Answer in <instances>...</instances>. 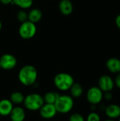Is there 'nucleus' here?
I'll return each instance as SVG.
<instances>
[{"mask_svg": "<svg viewBox=\"0 0 120 121\" xmlns=\"http://www.w3.org/2000/svg\"><path fill=\"white\" fill-rule=\"evenodd\" d=\"M20 83L25 86H32L35 84L37 79V71L36 68L30 65H25L21 68L18 74Z\"/></svg>", "mask_w": 120, "mask_h": 121, "instance_id": "obj_1", "label": "nucleus"}, {"mask_svg": "<svg viewBox=\"0 0 120 121\" xmlns=\"http://www.w3.org/2000/svg\"><path fill=\"white\" fill-rule=\"evenodd\" d=\"M60 94L56 91H48L43 96V99L45 104H54L57 98Z\"/></svg>", "mask_w": 120, "mask_h": 121, "instance_id": "obj_18", "label": "nucleus"}, {"mask_svg": "<svg viewBox=\"0 0 120 121\" xmlns=\"http://www.w3.org/2000/svg\"><path fill=\"white\" fill-rule=\"evenodd\" d=\"M115 121V120H112V119H108V120H105V121Z\"/></svg>", "mask_w": 120, "mask_h": 121, "instance_id": "obj_29", "label": "nucleus"}, {"mask_svg": "<svg viewBox=\"0 0 120 121\" xmlns=\"http://www.w3.org/2000/svg\"><path fill=\"white\" fill-rule=\"evenodd\" d=\"M23 104L27 110L36 111L40 110L45 102L42 96L37 93H32L25 96Z\"/></svg>", "mask_w": 120, "mask_h": 121, "instance_id": "obj_4", "label": "nucleus"}, {"mask_svg": "<svg viewBox=\"0 0 120 121\" xmlns=\"http://www.w3.org/2000/svg\"><path fill=\"white\" fill-rule=\"evenodd\" d=\"M113 98V95L112 94V91H107L103 93V99H105L106 101H111Z\"/></svg>", "mask_w": 120, "mask_h": 121, "instance_id": "obj_23", "label": "nucleus"}, {"mask_svg": "<svg viewBox=\"0 0 120 121\" xmlns=\"http://www.w3.org/2000/svg\"><path fill=\"white\" fill-rule=\"evenodd\" d=\"M104 111L106 116L109 119L115 120L120 117V106L117 104H110L105 108Z\"/></svg>", "mask_w": 120, "mask_h": 121, "instance_id": "obj_10", "label": "nucleus"}, {"mask_svg": "<svg viewBox=\"0 0 120 121\" xmlns=\"http://www.w3.org/2000/svg\"><path fill=\"white\" fill-rule=\"evenodd\" d=\"M16 18L19 22L23 23L28 21V13L24 9H21L16 13Z\"/></svg>", "mask_w": 120, "mask_h": 121, "instance_id": "obj_20", "label": "nucleus"}, {"mask_svg": "<svg viewBox=\"0 0 120 121\" xmlns=\"http://www.w3.org/2000/svg\"><path fill=\"white\" fill-rule=\"evenodd\" d=\"M108 70L112 74L120 73V60L117 57H111L106 62Z\"/></svg>", "mask_w": 120, "mask_h": 121, "instance_id": "obj_12", "label": "nucleus"}, {"mask_svg": "<svg viewBox=\"0 0 120 121\" xmlns=\"http://www.w3.org/2000/svg\"><path fill=\"white\" fill-rule=\"evenodd\" d=\"M98 86L103 91V93L107 91H112L115 87L114 79L109 75H102L98 79Z\"/></svg>", "mask_w": 120, "mask_h": 121, "instance_id": "obj_8", "label": "nucleus"}, {"mask_svg": "<svg viewBox=\"0 0 120 121\" xmlns=\"http://www.w3.org/2000/svg\"><path fill=\"white\" fill-rule=\"evenodd\" d=\"M114 82H115V86H117L119 89H120V73L117 74L114 79Z\"/></svg>", "mask_w": 120, "mask_h": 121, "instance_id": "obj_24", "label": "nucleus"}, {"mask_svg": "<svg viewBox=\"0 0 120 121\" xmlns=\"http://www.w3.org/2000/svg\"><path fill=\"white\" fill-rule=\"evenodd\" d=\"M0 69H1V67H0Z\"/></svg>", "mask_w": 120, "mask_h": 121, "instance_id": "obj_31", "label": "nucleus"}, {"mask_svg": "<svg viewBox=\"0 0 120 121\" xmlns=\"http://www.w3.org/2000/svg\"><path fill=\"white\" fill-rule=\"evenodd\" d=\"M17 65L16 57L11 54L6 53L0 57V67L4 70L13 69Z\"/></svg>", "mask_w": 120, "mask_h": 121, "instance_id": "obj_7", "label": "nucleus"}, {"mask_svg": "<svg viewBox=\"0 0 120 121\" xmlns=\"http://www.w3.org/2000/svg\"><path fill=\"white\" fill-rule=\"evenodd\" d=\"M13 0H0V2L4 5H8L12 4Z\"/></svg>", "mask_w": 120, "mask_h": 121, "instance_id": "obj_26", "label": "nucleus"}, {"mask_svg": "<svg viewBox=\"0 0 120 121\" xmlns=\"http://www.w3.org/2000/svg\"><path fill=\"white\" fill-rule=\"evenodd\" d=\"M74 83V77L66 72L59 73L54 77V84L55 87L62 91H69Z\"/></svg>", "mask_w": 120, "mask_h": 121, "instance_id": "obj_2", "label": "nucleus"}, {"mask_svg": "<svg viewBox=\"0 0 120 121\" xmlns=\"http://www.w3.org/2000/svg\"><path fill=\"white\" fill-rule=\"evenodd\" d=\"M115 24H116L117 27L120 30V14L117 16V17L115 18Z\"/></svg>", "mask_w": 120, "mask_h": 121, "instance_id": "obj_25", "label": "nucleus"}, {"mask_svg": "<svg viewBox=\"0 0 120 121\" xmlns=\"http://www.w3.org/2000/svg\"><path fill=\"white\" fill-rule=\"evenodd\" d=\"M118 121H120V117L118 118Z\"/></svg>", "mask_w": 120, "mask_h": 121, "instance_id": "obj_30", "label": "nucleus"}, {"mask_svg": "<svg viewBox=\"0 0 120 121\" xmlns=\"http://www.w3.org/2000/svg\"><path fill=\"white\" fill-rule=\"evenodd\" d=\"M1 28H2V23H1V21L0 20V30H1Z\"/></svg>", "mask_w": 120, "mask_h": 121, "instance_id": "obj_28", "label": "nucleus"}, {"mask_svg": "<svg viewBox=\"0 0 120 121\" xmlns=\"http://www.w3.org/2000/svg\"><path fill=\"white\" fill-rule=\"evenodd\" d=\"M33 3V0H13L12 4L17 6L21 9H30Z\"/></svg>", "mask_w": 120, "mask_h": 121, "instance_id": "obj_19", "label": "nucleus"}, {"mask_svg": "<svg viewBox=\"0 0 120 121\" xmlns=\"http://www.w3.org/2000/svg\"><path fill=\"white\" fill-rule=\"evenodd\" d=\"M54 105L56 108L57 113L62 114L68 113L74 108V98L70 95H59Z\"/></svg>", "mask_w": 120, "mask_h": 121, "instance_id": "obj_3", "label": "nucleus"}, {"mask_svg": "<svg viewBox=\"0 0 120 121\" xmlns=\"http://www.w3.org/2000/svg\"><path fill=\"white\" fill-rule=\"evenodd\" d=\"M9 117L11 121H24L25 118V111L21 106L13 107Z\"/></svg>", "mask_w": 120, "mask_h": 121, "instance_id": "obj_11", "label": "nucleus"}, {"mask_svg": "<svg viewBox=\"0 0 120 121\" xmlns=\"http://www.w3.org/2000/svg\"><path fill=\"white\" fill-rule=\"evenodd\" d=\"M69 121H86L83 115L79 113H74L71 114L69 118Z\"/></svg>", "mask_w": 120, "mask_h": 121, "instance_id": "obj_22", "label": "nucleus"}, {"mask_svg": "<svg viewBox=\"0 0 120 121\" xmlns=\"http://www.w3.org/2000/svg\"><path fill=\"white\" fill-rule=\"evenodd\" d=\"M97 106L98 105H91V110L92 111H95L97 109Z\"/></svg>", "mask_w": 120, "mask_h": 121, "instance_id": "obj_27", "label": "nucleus"}, {"mask_svg": "<svg viewBox=\"0 0 120 121\" xmlns=\"http://www.w3.org/2000/svg\"><path fill=\"white\" fill-rule=\"evenodd\" d=\"M37 32V26L35 23L30 22V21H26L23 23H21L19 28L18 33L21 38L25 40H28L33 38Z\"/></svg>", "mask_w": 120, "mask_h": 121, "instance_id": "obj_5", "label": "nucleus"}, {"mask_svg": "<svg viewBox=\"0 0 120 121\" xmlns=\"http://www.w3.org/2000/svg\"><path fill=\"white\" fill-rule=\"evenodd\" d=\"M86 121H101L100 115L95 111H91L86 117Z\"/></svg>", "mask_w": 120, "mask_h": 121, "instance_id": "obj_21", "label": "nucleus"}, {"mask_svg": "<svg viewBox=\"0 0 120 121\" xmlns=\"http://www.w3.org/2000/svg\"><path fill=\"white\" fill-rule=\"evenodd\" d=\"M42 18V12L40 9L37 8L32 9L28 13V20L32 23H37Z\"/></svg>", "mask_w": 120, "mask_h": 121, "instance_id": "obj_15", "label": "nucleus"}, {"mask_svg": "<svg viewBox=\"0 0 120 121\" xmlns=\"http://www.w3.org/2000/svg\"><path fill=\"white\" fill-rule=\"evenodd\" d=\"M13 104L9 99H2L0 101V116H9L12 109L13 108Z\"/></svg>", "mask_w": 120, "mask_h": 121, "instance_id": "obj_13", "label": "nucleus"}, {"mask_svg": "<svg viewBox=\"0 0 120 121\" xmlns=\"http://www.w3.org/2000/svg\"><path fill=\"white\" fill-rule=\"evenodd\" d=\"M59 9L64 16L70 15L74 11V6L71 0H61L59 4Z\"/></svg>", "mask_w": 120, "mask_h": 121, "instance_id": "obj_14", "label": "nucleus"}, {"mask_svg": "<svg viewBox=\"0 0 120 121\" xmlns=\"http://www.w3.org/2000/svg\"><path fill=\"white\" fill-rule=\"evenodd\" d=\"M39 111L40 116L44 119H52L57 113L54 105L50 104H44Z\"/></svg>", "mask_w": 120, "mask_h": 121, "instance_id": "obj_9", "label": "nucleus"}, {"mask_svg": "<svg viewBox=\"0 0 120 121\" xmlns=\"http://www.w3.org/2000/svg\"><path fill=\"white\" fill-rule=\"evenodd\" d=\"M69 91L71 93V96L73 98H79L82 96L83 93V89L82 86L80 84L76 82L74 83V84L70 88Z\"/></svg>", "mask_w": 120, "mask_h": 121, "instance_id": "obj_17", "label": "nucleus"}, {"mask_svg": "<svg viewBox=\"0 0 120 121\" xmlns=\"http://www.w3.org/2000/svg\"><path fill=\"white\" fill-rule=\"evenodd\" d=\"M86 99L91 105H98L103 99V91L98 86H91L87 91Z\"/></svg>", "mask_w": 120, "mask_h": 121, "instance_id": "obj_6", "label": "nucleus"}, {"mask_svg": "<svg viewBox=\"0 0 120 121\" xmlns=\"http://www.w3.org/2000/svg\"><path fill=\"white\" fill-rule=\"evenodd\" d=\"M24 99H25V96L21 91L12 92L9 97V100L11 101L13 104H15V105L22 104L23 103Z\"/></svg>", "mask_w": 120, "mask_h": 121, "instance_id": "obj_16", "label": "nucleus"}]
</instances>
